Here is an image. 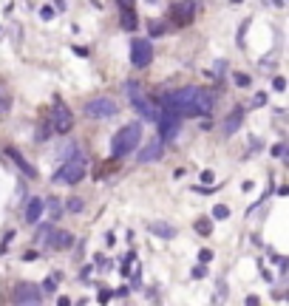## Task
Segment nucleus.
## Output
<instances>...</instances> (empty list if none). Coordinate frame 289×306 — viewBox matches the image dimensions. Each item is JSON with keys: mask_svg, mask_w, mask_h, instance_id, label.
<instances>
[{"mask_svg": "<svg viewBox=\"0 0 289 306\" xmlns=\"http://www.w3.org/2000/svg\"><path fill=\"white\" fill-rule=\"evenodd\" d=\"M111 298H113L111 289H102V292H99V301H102V304H105V301H111Z\"/></svg>", "mask_w": 289, "mask_h": 306, "instance_id": "31", "label": "nucleus"}, {"mask_svg": "<svg viewBox=\"0 0 289 306\" xmlns=\"http://www.w3.org/2000/svg\"><path fill=\"white\" fill-rule=\"evenodd\" d=\"M116 6H119V23H122V29L125 32H136V26H139L136 3L133 0H116Z\"/></svg>", "mask_w": 289, "mask_h": 306, "instance_id": "11", "label": "nucleus"}, {"mask_svg": "<svg viewBox=\"0 0 289 306\" xmlns=\"http://www.w3.org/2000/svg\"><path fill=\"white\" fill-rule=\"evenodd\" d=\"M164 105H170L179 116H210L213 113V94H207L204 88L187 85V88L167 94Z\"/></svg>", "mask_w": 289, "mask_h": 306, "instance_id": "1", "label": "nucleus"}, {"mask_svg": "<svg viewBox=\"0 0 289 306\" xmlns=\"http://www.w3.org/2000/svg\"><path fill=\"white\" fill-rule=\"evenodd\" d=\"M147 29H150V37H159V34H164V32H167V29H164L162 23H150Z\"/></svg>", "mask_w": 289, "mask_h": 306, "instance_id": "25", "label": "nucleus"}, {"mask_svg": "<svg viewBox=\"0 0 289 306\" xmlns=\"http://www.w3.org/2000/svg\"><path fill=\"white\" fill-rule=\"evenodd\" d=\"M241 122H244V108H241V105H235V108H233V113H230L224 122H221V130H224V136H233V133L241 128Z\"/></svg>", "mask_w": 289, "mask_h": 306, "instance_id": "15", "label": "nucleus"}, {"mask_svg": "<svg viewBox=\"0 0 289 306\" xmlns=\"http://www.w3.org/2000/svg\"><path fill=\"white\" fill-rule=\"evenodd\" d=\"M57 3V9H65V0H54Z\"/></svg>", "mask_w": 289, "mask_h": 306, "instance_id": "34", "label": "nucleus"}, {"mask_svg": "<svg viewBox=\"0 0 289 306\" xmlns=\"http://www.w3.org/2000/svg\"><path fill=\"white\" fill-rule=\"evenodd\" d=\"M85 170H88V159L82 156V153H74V156H68L63 162V167L54 173V184H77L85 179Z\"/></svg>", "mask_w": 289, "mask_h": 306, "instance_id": "4", "label": "nucleus"}, {"mask_svg": "<svg viewBox=\"0 0 289 306\" xmlns=\"http://www.w3.org/2000/svg\"><path fill=\"white\" fill-rule=\"evenodd\" d=\"M6 156L12 159V164H17V170H20L26 179H37V167H34L32 162L26 159V156H23L17 147H6Z\"/></svg>", "mask_w": 289, "mask_h": 306, "instance_id": "12", "label": "nucleus"}, {"mask_svg": "<svg viewBox=\"0 0 289 306\" xmlns=\"http://www.w3.org/2000/svg\"><path fill=\"white\" fill-rule=\"evenodd\" d=\"M74 244V235L68 230H51V238H48V250H68Z\"/></svg>", "mask_w": 289, "mask_h": 306, "instance_id": "14", "label": "nucleus"}, {"mask_svg": "<svg viewBox=\"0 0 289 306\" xmlns=\"http://www.w3.org/2000/svg\"><path fill=\"white\" fill-rule=\"evenodd\" d=\"M48 128L54 130V133H68V130L74 128V113L68 111L65 105H57V108L51 111V122H48Z\"/></svg>", "mask_w": 289, "mask_h": 306, "instance_id": "10", "label": "nucleus"}, {"mask_svg": "<svg viewBox=\"0 0 289 306\" xmlns=\"http://www.w3.org/2000/svg\"><path fill=\"white\" fill-rule=\"evenodd\" d=\"M150 3H156V0H150Z\"/></svg>", "mask_w": 289, "mask_h": 306, "instance_id": "35", "label": "nucleus"}, {"mask_svg": "<svg viewBox=\"0 0 289 306\" xmlns=\"http://www.w3.org/2000/svg\"><path fill=\"white\" fill-rule=\"evenodd\" d=\"M57 281H60V272H51L46 281H43V287H40V289H43V292H54V289H57Z\"/></svg>", "mask_w": 289, "mask_h": 306, "instance_id": "19", "label": "nucleus"}, {"mask_svg": "<svg viewBox=\"0 0 289 306\" xmlns=\"http://www.w3.org/2000/svg\"><path fill=\"white\" fill-rule=\"evenodd\" d=\"M147 233L150 235H159V238H173L176 235V227L164 224V221H153V224H147Z\"/></svg>", "mask_w": 289, "mask_h": 306, "instance_id": "17", "label": "nucleus"}, {"mask_svg": "<svg viewBox=\"0 0 289 306\" xmlns=\"http://www.w3.org/2000/svg\"><path fill=\"white\" fill-rule=\"evenodd\" d=\"M196 233H201V235H210V233H213V227H210L207 218H199V221H196Z\"/></svg>", "mask_w": 289, "mask_h": 306, "instance_id": "21", "label": "nucleus"}, {"mask_svg": "<svg viewBox=\"0 0 289 306\" xmlns=\"http://www.w3.org/2000/svg\"><path fill=\"white\" fill-rule=\"evenodd\" d=\"M51 230H54L51 224H40V230H37V235H34V244H37V247H48V238H51Z\"/></svg>", "mask_w": 289, "mask_h": 306, "instance_id": "18", "label": "nucleus"}, {"mask_svg": "<svg viewBox=\"0 0 289 306\" xmlns=\"http://www.w3.org/2000/svg\"><path fill=\"white\" fill-rule=\"evenodd\" d=\"M125 94H128L130 105H133V111H139V116L142 119H147V122H156V116H159V108L153 105V99L144 94V88L139 85V82H125Z\"/></svg>", "mask_w": 289, "mask_h": 306, "instance_id": "3", "label": "nucleus"}, {"mask_svg": "<svg viewBox=\"0 0 289 306\" xmlns=\"http://www.w3.org/2000/svg\"><path fill=\"white\" fill-rule=\"evenodd\" d=\"M227 216H230V207H224V204L213 207V218H227Z\"/></svg>", "mask_w": 289, "mask_h": 306, "instance_id": "23", "label": "nucleus"}, {"mask_svg": "<svg viewBox=\"0 0 289 306\" xmlns=\"http://www.w3.org/2000/svg\"><path fill=\"white\" fill-rule=\"evenodd\" d=\"M46 207L51 210V216H54V218L63 213V204H60V198H46Z\"/></svg>", "mask_w": 289, "mask_h": 306, "instance_id": "20", "label": "nucleus"}, {"mask_svg": "<svg viewBox=\"0 0 289 306\" xmlns=\"http://www.w3.org/2000/svg\"><path fill=\"white\" fill-rule=\"evenodd\" d=\"M204 275H207V267H204V264H201V267H196V270H193V278H204Z\"/></svg>", "mask_w": 289, "mask_h": 306, "instance_id": "30", "label": "nucleus"}, {"mask_svg": "<svg viewBox=\"0 0 289 306\" xmlns=\"http://www.w3.org/2000/svg\"><path fill=\"white\" fill-rule=\"evenodd\" d=\"M34 139H37V142H46V139H48V125H43V128L37 130V136H34Z\"/></svg>", "mask_w": 289, "mask_h": 306, "instance_id": "26", "label": "nucleus"}, {"mask_svg": "<svg viewBox=\"0 0 289 306\" xmlns=\"http://www.w3.org/2000/svg\"><path fill=\"white\" fill-rule=\"evenodd\" d=\"M142 142V125L139 122H130L125 128H119L111 139V156L113 159H122V156H130Z\"/></svg>", "mask_w": 289, "mask_h": 306, "instance_id": "2", "label": "nucleus"}, {"mask_svg": "<svg viewBox=\"0 0 289 306\" xmlns=\"http://www.w3.org/2000/svg\"><path fill=\"white\" fill-rule=\"evenodd\" d=\"M284 150H287L284 145H275V147H272V156H284Z\"/></svg>", "mask_w": 289, "mask_h": 306, "instance_id": "33", "label": "nucleus"}, {"mask_svg": "<svg viewBox=\"0 0 289 306\" xmlns=\"http://www.w3.org/2000/svg\"><path fill=\"white\" fill-rule=\"evenodd\" d=\"M40 17H43V20H51V17H54V9H51V6H43V9H40Z\"/></svg>", "mask_w": 289, "mask_h": 306, "instance_id": "28", "label": "nucleus"}, {"mask_svg": "<svg viewBox=\"0 0 289 306\" xmlns=\"http://www.w3.org/2000/svg\"><path fill=\"white\" fill-rule=\"evenodd\" d=\"M162 147H164V142H162V139H153V142H147V145L142 147V153H139V162H142V164L159 162V159H162Z\"/></svg>", "mask_w": 289, "mask_h": 306, "instance_id": "13", "label": "nucleus"}, {"mask_svg": "<svg viewBox=\"0 0 289 306\" xmlns=\"http://www.w3.org/2000/svg\"><path fill=\"white\" fill-rule=\"evenodd\" d=\"M196 12H199V0H179L170 9V20L173 26H190L196 20Z\"/></svg>", "mask_w": 289, "mask_h": 306, "instance_id": "8", "label": "nucleus"}, {"mask_svg": "<svg viewBox=\"0 0 289 306\" xmlns=\"http://www.w3.org/2000/svg\"><path fill=\"white\" fill-rule=\"evenodd\" d=\"M272 85H275V91H284V88H287V80H284V77H275Z\"/></svg>", "mask_w": 289, "mask_h": 306, "instance_id": "29", "label": "nucleus"}, {"mask_svg": "<svg viewBox=\"0 0 289 306\" xmlns=\"http://www.w3.org/2000/svg\"><path fill=\"white\" fill-rule=\"evenodd\" d=\"M235 85L247 88V85H250V77H247V74H235Z\"/></svg>", "mask_w": 289, "mask_h": 306, "instance_id": "27", "label": "nucleus"}, {"mask_svg": "<svg viewBox=\"0 0 289 306\" xmlns=\"http://www.w3.org/2000/svg\"><path fill=\"white\" fill-rule=\"evenodd\" d=\"M65 207L71 210V213H82V198H77V196H74V198H68V204H65Z\"/></svg>", "mask_w": 289, "mask_h": 306, "instance_id": "22", "label": "nucleus"}, {"mask_svg": "<svg viewBox=\"0 0 289 306\" xmlns=\"http://www.w3.org/2000/svg\"><path fill=\"white\" fill-rule=\"evenodd\" d=\"M15 304H43V289L37 284L20 281L15 284Z\"/></svg>", "mask_w": 289, "mask_h": 306, "instance_id": "9", "label": "nucleus"}, {"mask_svg": "<svg viewBox=\"0 0 289 306\" xmlns=\"http://www.w3.org/2000/svg\"><path fill=\"white\" fill-rule=\"evenodd\" d=\"M85 116L88 119H113L116 116V102L111 97H94L85 102Z\"/></svg>", "mask_w": 289, "mask_h": 306, "instance_id": "6", "label": "nucleus"}, {"mask_svg": "<svg viewBox=\"0 0 289 306\" xmlns=\"http://www.w3.org/2000/svg\"><path fill=\"white\" fill-rule=\"evenodd\" d=\"M153 60V46L142 40V37H136V40H130V65L133 68H147Z\"/></svg>", "mask_w": 289, "mask_h": 306, "instance_id": "7", "label": "nucleus"}, {"mask_svg": "<svg viewBox=\"0 0 289 306\" xmlns=\"http://www.w3.org/2000/svg\"><path fill=\"white\" fill-rule=\"evenodd\" d=\"M9 105H12V102H9V97H6V94H3V88H0V116H3V113H9Z\"/></svg>", "mask_w": 289, "mask_h": 306, "instance_id": "24", "label": "nucleus"}, {"mask_svg": "<svg viewBox=\"0 0 289 306\" xmlns=\"http://www.w3.org/2000/svg\"><path fill=\"white\" fill-rule=\"evenodd\" d=\"M179 125H181V116H179L170 105L159 108V116H156V128H159V139L162 142H173L179 136Z\"/></svg>", "mask_w": 289, "mask_h": 306, "instance_id": "5", "label": "nucleus"}, {"mask_svg": "<svg viewBox=\"0 0 289 306\" xmlns=\"http://www.w3.org/2000/svg\"><path fill=\"white\" fill-rule=\"evenodd\" d=\"M43 213H46V198H29V204H26V221L37 224L43 218Z\"/></svg>", "mask_w": 289, "mask_h": 306, "instance_id": "16", "label": "nucleus"}, {"mask_svg": "<svg viewBox=\"0 0 289 306\" xmlns=\"http://www.w3.org/2000/svg\"><path fill=\"white\" fill-rule=\"evenodd\" d=\"M201 181H204V184H213L216 179H213V173H210V170H204V173H201Z\"/></svg>", "mask_w": 289, "mask_h": 306, "instance_id": "32", "label": "nucleus"}, {"mask_svg": "<svg viewBox=\"0 0 289 306\" xmlns=\"http://www.w3.org/2000/svg\"><path fill=\"white\" fill-rule=\"evenodd\" d=\"M235 3H241V0H235Z\"/></svg>", "mask_w": 289, "mask_h": 306, "instance_id": "36", "label": "nucleus"}]
</instances>
